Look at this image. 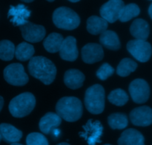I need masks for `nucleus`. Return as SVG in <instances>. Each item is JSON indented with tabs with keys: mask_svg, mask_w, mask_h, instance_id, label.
<instances>
[{
	"mask_svg": "<svg viewBox=\"0 0 152 145\" xmlns=\"http://www.w3.org/2000/svg\"><path fill=\"white\" fill-rule=\"evenodd\" d=\"M36 106V98L31 92H24L13 98L9 104V111L15 118L29 115Z\"/></svg>",
	"mask_w": 152,
	"mask_h": 145,
	"instance_id": "3",
	"label": "nucleus"
},
{
	"mask_svg": "<svg viewBox=\"0 0 152 145\" xmlns=\"http://www.w3.org/2000/svg\"><path fill=\"white\" fill-rule=\"evenodd\" d=\"M108 123L113 130H123L128 126L129 120L124 113H114L108 116Z\"/></svg>",
	"mask_w": 152,
	"mask_h": 145,
	"instance_id": "25",
	"label": "nucleus"
},
{
	"mask_svg": "<svg viewBox=\"0 0 152 145\" xmlns=\"http://www.w3.org/2000/svg\"><path fill=\"white\" fill-rule=\"evenodd\" d=\"M28 71L33 77L45 85H50L56 75V68L53 63L42 56L33 57L30 60Z\"/></svg>",
	"mask_w": 152,
	"mask_h": 145,
	"instance_id": "1",
	"label": "nucleus"
},
{
	"mask_svg": "<svg viewBox=\"0 0 152 145\" xmlns=\"http://www.w3.org/2000/svg\"><path fill=\"white\" fill-rule=\"evenodd\" d=\"M129 89L132 100L137 104H143L149 98V85L143 79H135L130 83Z\"/></svg>",
	"mask_w": 152,
	"mask_h": 145,
	"instance_id": "8",
	"label": "nucleus"
},
{
	"mask_svg": "<svg viewBox=\"0 0 152 145\" xmlns=\"http://www.w3.org/2000/svg\"><path fill=\"white\" fill-rule=\"evenodd\" d=\"M0 135L1 139L8 144L19 142L22 137V132L13 125L3 123L0 124Z\"/></svg>",
	"mask_w": 152,
	"mask_h": 145,
	"instance_id": "17",
	"label": "nucleus"
},
{
	"mask_svg": "<svg viewBox=\"0 0 152 145\" xmlns=\"http://www.w3.org/2000/svg\"><path fill=\"white\" fill-rule=\"evenodd\" d=\"M127 49L137 60L141 63L149 60L152 54V47L146 40L137 39L130 40L127 44Z\"/></svg>",
	"mask_w": 152,
	"mask_h": 145,
	"instance_id": "6",
	"label": "nucleus"
},
{
	"mask_svg": "<svg viewBox=\"0 0 152 145\" xmlns=\"http://www.w3.org/2000/svg\"><path fill=\"white\" fill-rule=\"evenodd\" d=\"M53 22L60 29L74 30L80 25V18L72 9L67 7H60L53 12Z\"/></svg>",
	"mask_w": 152,
	"mask_h": 145,
	"instance_id": "5",
	"label": "nucleus"
},
{
	"mask_svg": "<svg viewBox=\"0 0 152 145\" xmlns=\"http://www.w3.org/2000/svg\"><path fill=\"white\" fill-rule=\"evenodd\" d=\"M108 99L111 104L118 107L124 106L129 101V95L121 89H117L113 90L109 94Z\"/></svg>",
	"mask_w": 152,
	"mask_h": 145,
	"instance_id": "29",
	"label": "nucleus"
},
{
	"mask_svg": "<svg viewBox=\"0 0 152 145\" xmlns=\"http://www.w3.org/2000/svg\"><path fill=\"white\" fill-rule=\"evenodd\" d=\"M108 28V22L103 18L92 16L87 20V30L90 34L98 35L103 33Z\"/></svg>",
	"mask_w": 152,
	"mask_h": 145,
	"instance_id": "22",
	"label": "nucleus"
},
{
	"mask_svg": "<svg viewBox=\"0 0 152 145\" xmlns=\"http://www.w3.org/2000/svg\"><path fill=\"white\" fill-rule=\"evenodd\" d=\"M151 1H152V0H151Z\"/></svg>",
	"mask_w": 152,
	"mask_h": 145,
	"instance_id": "41",
	"label": "nucleus"
},
{
	"mask_svg": "<svg viewBox=\"0 0 152 145\" xmlns=\"http://www.w3.org/2000/svg\"><path fill=\"white\" fill-rule=\"evenodd\" d=\"M130 32L135 39L146 40L150 34L149 25L144 19H137L131 25Z\"/></svg>",
	"mask_w": 152,
	"mask_h": 145,
	"instance_id": "19",
	"label": "nucleus"
},
{
	"mask_svg": "<svg viewBox=\"0 0 152 145\" xmlns=\"http://www.w3.org/2000/svg\"><path fill=\"white\" fill-rule=\"evenodd\" d=\"M104 56L102 46L97 43H88L82 49V59L86 63L92 64L102 60Z\"/></svg>",
	"mask_w": 152,
	"mask_h": 145,
	"instance_id": "13",
	"label": "nucleus"
},
{
	"mask_svg": "<svg viewBox=\"0 0 152 145\" xmlns=\"http://www.w3.org/2000/svg\"><path fill=\"white\" fill-rule=\"evenodd\" d=\"M27 145H49L48 139L39 132H31L26 138Z\"/></svg>",
	"mask_w": 152,
	"mask_h": 145,
	"instance_id": "30",
	"label": "nucleus"
},
{
	"mask_svg": "<svg viewBox=\"0 0 152 145\" xmlns=\"http://www.w3.org/2000/svg\"><path fill=\"white\" fill-rule=\"evenodd\" d=\"M1 135H0V142H1Z\"/></svg>",
	"mask_w": 152,
	"mask_h": 145,
	"instance_id": "39",
	"label": "nucleus"
},
{
	"mask_svg": "<svg viewBox=\"0 0 152 145\" xmlns=\"http://www.w3.org/2000/svg\"><path fill=\"white\" fill-rule=\"evenodd\" d=\"M140 13V9L139 6L134 3H131L127 5H124L120 13L119 19L122 22H128L133 18L137 16Z\"/></svg>",
	"mask_w": 152,
	"mask_h": 145,
	"instance_id": "27",
	"label": "nucleus"
},
{
	"mask_svg": "<svg viewBox=\"0 0 152 145\" xmlns=\"http://www.w3.org/2000/svg\"><path fill=\"white\" fill-rule=\"evenodd\" d=\"M21 1H25V2H32V1H34V0H21Z\"/></svg>",
	"mask_w": 152,
	"mask_h": 145,
	"instance_id": "34",
	"label": "nucleus"
},
{
	"mask_svg": "<svg viewBox=\"0 0 152 145\" xmlns=\"http://www.w3.org/2000/svg\"><path fill=\"white\" fill-rule=\"evenodd\" d=\"M3 105H4V99L1 96H0V112H1V109H2Z\"/></svg>",
	"mask_w": 152,
	"mask_h": 145,
	"instance_id": "32",
	"label": "nucleus"
},
{
	"mask_svg": "<svg viewBox=\"0 0 152 145\" xmlns=\"http://www.w3.org/2000/svg\"><path fill=\"white\" fill-rule=\"evenodd\" d=\"M56 114L65 121L74 122L83 116V104L76 97H64L56 105Z\"/></svg>",
	"mask_w": 152,
	"mask_h": 145,
	"instance_id": "2",
	"label": "nucleus"
},
{
	"mask_svg": "<svg viewBox=\"0 0 152 145\" xmlns=\"http://www.w3.org/2000/svg\"><path fill=\"white\" fill-rule=\"evenodd\" d=\"M103 131V127L98 121L89 120L83 127V131L80 132V135L85 138L88 145H95L100 143V137Z\"/></svg>",
	"mask_w": 152,
	"mask_h": 145,
	"instance_id": "9",
	"label": "nucleus"
},
{
	"mask_svg": "<svg viewBox=\"0 0 152 145\" xmlns=\"http://www.w3.org/2000/svg\"><path fill=\"white\" fill-rule=\"evenodd\" d=\"M117 143L118 145H145V138L141 132L131 128L121 134Z\"/></svg>",
	"mask_w": 152,
	"mask_h": 145,
	"instance_id": "16",
	"label": "nucleus"
},
{
	"mask_svg": "<svg viewBox=\"0 0 152 145\" xmlns=\"http://www.w3.org/2000/svg\"><path fill=\"white\" fill-rule=\"evenodd\" d=\"M59 52L61 58L64 60L70 62L76 60L79 54L77 46V40L71 36L64 39Z\"/></svg>",
	"mask_w": 152,
	"mask_h": 145,
	"instance_id": "14",
	"label": "nucleus"
},
{
	"mask_svg": "<svg viewBox=\"0 0 152 145\" xmlns=\"http://www.w3.org/2000/svg\"><path fill=\"white\" fill-rule=\"evenodd\" d=\"M56 145H70L68 143H65V142H62V143H59V144H56Z\"/></svg>",
	"mask_w": 152,
	"mask_h": 145,
	"instance_id": "35",
	"label": "nucleus"
},
{
	"mask_svg": "<svg viewBox=\"0 0 152 145\" xmlns=\"http://www.w3.org/2000/svg\"><path fill=\"white\" fill-rule=\"evenodd\" d=\"M85 80V75L77 69H69L65 73L64 83L71 89H77L81 87Z\"/></svg>",
	"mask_w": 152,
	"mask_h": 145,
	"instance_id": "20",
	"label": "nucleus"
},
{
	"mask_svg": "<svg viewBox=\"0 0 152 145\" xmlns=\"http://www.w3.org/2000/svg\"><path fill=\"white\" fill-rule=\"evenodd\" d=\"M137 68V63L130 58H124L120 61L117 68V73L120 77H127Z\"/></svg>",
	"mask_w": 152,
	"mask_h": 145,
	"instance_id": "26",
	"label": "nucleus"
},
{
	"mask_svg": "<svg viewBox=\"0 0 152 145\" xmlns=\"http://www.w3.org/2000/svg\"><path fill=\"white\" fill-rule=\"evenodd\" d=\"M148 14H149L150 17L152 19V3L151 4V5L149 6V7H148Z\"/></svg>",
	"mask_w": 152,
	"mask_h": 145,
	"instance_id": "33",
	"label": "nucleus"
},
{
	"mask_svg": "<svg viewBox=\"0 0 152 145\" xmlns=\"http://www.w3.org/2000/svg\"><path fill=\"white\" fill-rule=\"evenodd\" d=\"M22 37L30 43H38L42 40L45 36L46 31L44 26L36 25L31 22H25L19 26Z\"/></svg>",
	"mask_w": 152,
	"mask_h": 145,
	"instance_id": "10",
	"label": "nucleus"
},
{
	"mask_svg": "<svg viewBox=\"0 0 152 145\" xmlns=\"http://www.w3.org/2000/svg\"><path fill=\"white\" fill-rule=\"evenodd\" d=\"M10 145H22V144H19V143H13V144H10Z\"/></svg>",
	"mask_w": 152,
	"mask_h": 145,
	"instance_id": "37",
	"label": "nucleus"
},
{
	"mask_svg": "<svg viewBox=\"0 0 152 145\" xmlns=\"http://www.w3.org/2000/svg\"><path fill=\"white\" fill-rule=\"evenodd\" d=\"M99 43L110 50H118L121 47L118 35L113 31H105L99 37Z\"/></svg>",
	"mask_w": 152,
	"mask_h": 145,
	"instance_id": "21",
	"label": "nucleus"
},
{
	"mask_svg": "<svg viewBox=\"0 0 152 145\" xmlns=\"http://www.w3.org/2000/svg\"><path fill=\"white\" fill-rule=\"evenodd\" d=\"M14 44L9 40L0 41V59L4 61L11 60L15 55Z\"/></svg>",
	"mask_w": 152,
	"mask_h": 145,
	"instance_id": "28",
	"label": "nucleus"
},
{
	"mask_svg": "<svg viewBox=\"0 0 152 145\" xmlns=\"http://www.w3.org/2000/svg\"><path fill=\"white\" fill-rule=\"evenodd\" d=\"M31 10L24 4H18L16 6H10L7 17L14 25L21 26L28 22V19L31 16Z\"/></svg>",
	"mask_w": 152,
	"mask_h": 145,
	"instance_id": "15",
	"label": "nucleus"
},
{
	"mask_svg": "<svg viewBox=\"0 0 152 145\" xmlns=\"http://www.w3.org/2000/svg\"><path fill=\"white\" fill-rule=\"evenodd\" d=\"M114 72V68L109 64L103 63L96 71V77L101 80H105L111 77Z\"/></svg>",
	"mask_w": 152,
	"mask_h": 145,
	"instance_id": "31",
	"label": "nucleus"
},
{
	"mask_svg": "<svg viewBox=\"0 0 152 145\" xmlns=\"http://www.w3.org/2000/svg\"><path fill=\"white\" fill-rule=\"evenodd\" d=\"M130 120L135 126H150L152 124V109L147 106L134 109L130 113Z\"/></svg>",
	"mask_w": 152,
	"mask_h": 145,
	"instance_id": "12",
	"label": "nucleus"
},
{
	"mask_svg": "<svg viewBox=\"0 0 152 145\" xmlns=\"http://www.w3.org/2000/svg\"><path fill=\"white\" fill-rule=\"evenodd\" d=\"M35 53V50L32 45L25 42L19 43L15 49V56L20 61H27L31 60Z\"/></svg>",
	"mask_w": 152,
	"mask_h": 145,
	"instance_id": "24",
	"label": "nucleus"
},
{
	"mask_svg": "<svg viewBox=\"0 0 152 145\" xmlns=\"http://www.w3.org/2000/svg\"><path fill=\"white\" fill-rule=\"evenodd\" d=\"M47 1H50V2H51V1H54V0H47Z\"/></svg>",
	"mask_w": 152,
	"mask_h": 145,
	"instance_id": "38",
	"label": "nucleus"
},
{
	"mask_svg": "<svg viewBox=\"0 0 152 145\" xmlns=\"http://www.w3.org/2000/svg\"><path fill=\"white\" fill-rule=\"evenodd\" d=\"M68 1H71V2H77V1H80V0H68Z\"/></svg>",
	"mask_w": 152,
	"mask_h": 145,
	"instance_id": "36",
	"label": "nucleus"
},
{
	"mask_svg": "<svg viewBox=\"0 0 152 145\" xmlns=\"http://www.w3.org/2000/svg\"><path fill=\"white\" fill-rule=\"evenodd\" d=\"M104 145H111V144H104Z\"/></svg>",
	"mask_w": 152,
	"mask_h": 145,
	"instance_id": "40",
	"label": "nucleus"
},
{
	"mask_svg": "<svg viewBox=\"0 0 152 145\" xmlns=\"http://www.w3.org/2000/svg\"><path fill=\"white\" fill-rule=\"evenodd\" d=\"M85 105L89 113L100 114L105 108V90L99 84L88 88L85 95Z\"/></svg>",
	"mask_w": 152,
	"mask_h": 145,
	"instance_id": "4",
	"label": "nucleus"
},
{
	"mask_svg": "<svg viewBox=\"0 0 152 145\" xmlns=\"http://www.w3.org/2000/svg\"><path fill=\"white\" fill-rule=\"evenodd\" d=\"M62 123V119L57 114L48 113L40 119L39 127L43 133L49 134L54 128L58 127Z\"/></svg>",
	"mask_w": 152,
	"mask_h": 145,
	"instance_id": "18",
	"label": "nucleus"
},
{
	"mask_svg": "<svg viewBox=\"0 0 152 145\" xmlns=\"http://www.w3.org/2000/svg\"><path fill=\"white\" fill-rule=\"evenodd\" d=\"M125 4L123 0H109L101 7L99 13L101 17L110 23H114L119 19L121 10Z\"/></svg>",
	"mask_w": 152,
	"mask_h": 145,
	"instance_id": "11",
	"label": "nucleus"
},
{
	"mask_svg": "<svg viewBox=\"0 0 152 145\" xmlns=\"http://www.w3.org/2000/svg\"><path fill=\"white\" fill-rule=\"evenodd\" d=\"M4 78L13 86H24L28 82V76L23 66L20 63H12L4 69Z\"/></svg>",
	"mask_w": 152,
	"mask_h": 145,
	"instance_id": "7",
	"label": "nucleus"
},
{
	"mask_svg": "<svg viewBox=\"0 0 152 145\" xmlns=\"http://www.w3.org/2000/svg\"><path fill=\"white\" fill-rule=\"evenodd\" d=\"M63 40V37L60 34L52 33L45 39L43 46L47 52L50 53H56L60 49Z\"/></svg>",
	"mask_w": 152,
	"mask_h": 145,
	"instance_id": "23",
	"label": "nucleus"
}]
</instances>
